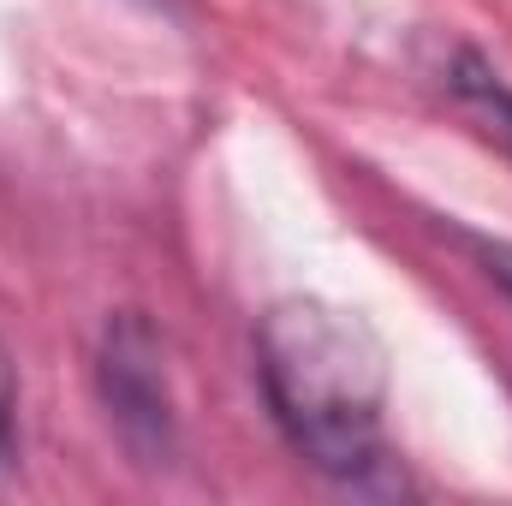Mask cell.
<instances>
[{
  "instance_id": "obj_3",
  "label": "cell",
  "mask_w": 512,
  "mask_h": 506,
  "mask_svg": "<svg viewBox=\"0 0 512 506\" xmlns=\"http://www.w3.org/2000/svg\"><path fill=\"white\" fill-rule=\"evenodd\" d=\"M447 84H453L459 108L489 131V137H501V149L512 155V84L507 78H501L483 54H459V60L447 66Z\"/></svg>"
},
{
  "instance_id": "obj_5",
  "label": "cell",
  "mask_w": 512,
  "mask_h": 506,
  "mask_svg": "<svg viewBox=\"0 0 512 506\" xmlns=\"http://www.w3.org/2000/svg\"><path fill=\"white\" fill-rule=\"evenodd\" d=\"M471 245H477V256H483V268L512 292V245H495V239H471Z\"/></svg>"
},
{
  "instance_id": "obj_2",
  "label": "cell",
  "mask_w": 512,
  "mask_h": 506,
  "mask_svg": "<svg viewBox=\"0 0 512 506\" xmlns=\"http://www.w3.org/2000/svg\"><path fill=\"white\" fill-rule=\"evenodd\" d=\"M96 387L108 405V423L120 435L137 465H173L179 453V405H173V376H167V352L155 340V328L120 310L102 328V352H96Z\"/></svg>"
},
{
  "instance_id": "obj_1",
  "label": "cell",
  "mask_w": 512,
  "mask_h": 506,
  "mask_svg": "<svg viewBox=\"0 0 512 506\" xmlns=\"http://www.w3.org/2000/svg\"><path fill=\"white\" fill-rule=\"evenodd\" d=\"M256 381L304 465L358 495L399 489V453L387 441V352L358 310L328 298L268 304L256 322Z\"/></svg>"
},
{
  "instance_id": "obj_4",
  "label": "cell",
  "mask_w": 512,
  "mask_h": 506,
  "mask_svg": "<svg viewBox=\"0 0 512 506\" xmlns=\"http://www.w3.org/2000/svg\"><path fill=\"white\" fill-rule=\"evenodd\" d=\"M12 405H18V393H12V364L0 346V471L12 465Z\"/></svg>"
}]
</instances>
